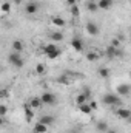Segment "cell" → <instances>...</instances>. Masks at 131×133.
Segmentation results:
<instances>
[{
    "label": "cell",
    "instance_id": "8d00e7d4",
    "mask_svg": "<svg viewBox=\"0 0 131 133\" xmlns=\"http://www.w3.org/2000/svg\"><path fill=\"white\" fill-rule=\"evenodd\" d=\"M12 2H14L16 5H22V3H23V0H12Z\"/></svg>",
    "mask_w": 131,
    "mask_h": 133
},
{
    "label": "cell",
    "instance_id": "f546056e",
    "mask_svg": "<svg viewBox=\"0 0 131 133\" xmlns=\"http://www.w3.org/2000/svg\"><path fill=\"white\" fill-rule=\"evenodd\" d=\"M82 93H83V95H85L86 98H90V96H91V88H90V87H83Z\"/></svg>",
    "mask_w": 131,
    "mask_h": 133
},
{
    "label": "cell",
    "instance_id": "d6986e66",
    "mask_svg": "<svg viewBox=\"0 0 131 133\" xmlns=\"http://www.w3.org/2000/svg\"><path fill=\"white\" fill-rule=\"evenodd\" d=\"M39 122H42V124H45V125H48V127H49V125H53V124H54V118H53V116H42Z\"/></svg>",
    "mask_w": 131,
    "mask_h": 133
},
{
    "label": "cell",
    "instance_id": "3957f363",
    "mask_svg": "<svg viewBox=\"0 0 131 133\" xmlns=\"http://www.w3.org/2000/svg\"><path fill=\"white\" fill-rule=\"evenodd\" d=\"M40 101H42V104H45V105H56L57 96L53 95V93H43V95L40 96Z\"/></svg>",
    "mask_w": 131,
    "mask_h": 133
},
{
    "label": "cell",
    "instance_id": "484cf974",
    "mask_svg": "<svg viewBox=\"0 0 131 133\" xmlns=\"http://www.w3.org/2000/svg\"><path fill=\"white\" fill-rule=\"evenodd\" d=\"M0 9H2L5 14H9V11H11V3H8V2H3V3L0 5Z\"/></svg>",
    "mask_w": 131,
    "mask_h": 133
},
{
    "label": "cell",
    "instance_id": "277c9868",
    "mask_svg": "<svg viewBox=\"0 0 131 133\" xmlns=\"http://www.w3.org/2000/svg\"><path fill=\"white\" fill-rule=\"evenodd\" d=\"M116 91H117V95L119 96H128L131 91V87L130 84H119L117 85V88H116Z\"/></svg>",
    "mask_w": 131,
    "mask_h": 133
},
{
    "label": "cell",
    "instance_id": "4fadbf2b",
    "mask_svg": "<svg viewBox=\"0 0 131 133\" xmlns=\"http://www.w3.org/2000/svg\"><path fill=\"white\" fill-rule=\"evenodd\" d=\"M23 48H25V45H23V42H22V40H19V39L12 40V50H14L16 53H22V51H23Z\"/></svg>",
    "mask_w": 131,
    "mask_h": 133
},
{
    "label": "cell",
    "instance_id": "836d02e7",
    "mask_svg": "<svg viewBox=\"0 0 131 133\" xmlns=\"http://www.w3.org/2000/svg\"><path fill=\"white\" fill-rule=\"evenodd\" d=\"M6 96H8L6 90H0V98H6Z\"/></svg>",
    "mask_w": 131,
    "mask_h": 133
},
{
    "label": "cell",
    "instance_id": "7c38bea8",
    "mask_svg": "<svg viewBox=\"0 0 131 133\" xmlns=\"http://www.w3.org/2000/svg\"><path fill=\"white\" fill-rule=\"evenodd\" d=\"M46 132H48V125H45L42 122H35V125H34V129H33V133H46Z\"/></svg>",
    "mask_w": 131,
    "mask_h": 133
},
{
    "label": "cell",
    "instance_id": "9c48e42d",
    "mask_svg": "<svg viewBox=\"0 0 131 133\" xmlns=\"http://www.w3.org/2000/svg\"><path fill=\"white\" fill-rule=\"evenodd\" d=\"M116 115H117L120 119H130L131 111L128 110V108H122V107H119V108L116 110Z\"/></svg>",
    "mask_w": 131,
    "mask_h": 133
},
{
    "label": "cell",
    "instance_id": "2e32d148",
    "mask_svg": "<svg viewBox=\"0 0 131 133\" xmlns=\"http://www.w3.org/2000/svg\"><path fill=\"white\" fill-rule=\"evenodd\" d=\"M110 74H111L110 68H106V66H100V68H99V76H100L102 79H108Z\"/></svg>",
    "mask_w": 131,
    "mask_h": 133
},
{
    "label": "cell",
    "instance_id": "cb8c5ba5",
    "mask_svg": "<svg viewBox=\"0 0 131 133\" xmlns=\"http://www.w3.org/2000/svg\"><path fill=\"white\" fill-rule=\"evenodd\" d=\"M86 101H88V98H86L83 93H80V95L76 96V104H77V105H80V104H86Z\"/></svg>",
    "mask_w": 131,
    "mask_h": 133
},
{
    "label": "cell",
    "instance_id": "4dcf8cb0",
    "mask_svg": "<svg viewBox=\"0 0 131 133\" xmlns=\"http://www.w3.org/2000/svg\"><path fill=\"white\" fill-rule=\"evenodd\" d=\"M119 45H120V40H119L117 37L111 40V46H114V48H119Z\"/></svg>",
    "mask_w": 131,
    "mask_h": 133
},
{
    "label": "cell",
    "instance_id": "7a4b0ae2",
    "mask_svg": "<svg viewBox=\"0 0 131 133\" xmlns=\"http://www.w3.org/2000/svg\"><path fill=\"white\" fill-rule=\"evenodd\" d=\"M102 101H103V104H106V105H119V107H120V104H122V101H120V98H119L117 95H105V96L102 98Z\"/></svg>",
    "mask_w": 131,
    "mask_h": 133
},
{
    "label": "cell",
    "instance_id": "5b68a950",
    "mask_svg": "<svg viewBox=\"0 0 131 133\" xmlns=\"http://www.w3.org/2000/svg\"><path fill=\"white\" fill-rule=\"evenodd\" d=\"M85 30H86V33L90 34V36H97V34L100 33L99 25L97 23H94V22H88L86 26H85Z\"/></svg>",
    "mask_w": 131,
    "mask_h": 133
},
{
    "label": "cell",
    "instance_id": "e575fe53",
    "mask_svg": "<svg viewBox=\"0 0 131 133\" xmlns=\"http://www.w3.org/2000/svg\"><path fill=\"white\" fill-rule=\"evenodd\" d=\"M66 3H68L69 6H72V5H76V3H77V0H66Z\"/></svg>",
    "mask_w": 131,
    "mask_h": 133
},
{
    "label": "cell",
    "instance_id": "d4e9b609",
    "mask_svg": "<svg viewBox=\"0 0 131 133\" xmlns=\"http://www.w3.org/2000/svg\"><path fill=\"white\" fill-rule=\"evenodd\" d=\"M106 57H110V59H114V57H116V48H114V46L110 45V46L106 48Z\"/></svg>",
    "mask_w": 131,
    "mask_h": 133
},
{
    "label": "cell",
    "instance_id": "ffe728a7",
    "mask_svg": "<svg viewBox=\"0 0 131 133\" xmlns=\"http://www.w3.org/2000/svg\"><path fill=\"white\" fill-rule=\"evenodd\" d=\"M57 82H59V84H62V85H69V84H71V79H69V76L62 74V76H59V77H57Z\"/></svg>",
    "mask_w": 131,
    "mask_h": 133
},
{
    "label": "cell",
    "instance_id": "8992f818",
    "mask_svg": "<svg viewBox=\"0 0 131 133\" xmlns=\"http://www.w3.org/2000/svg\"><path fill=\"white\" fill-rule=\"evenodd\" d=\"M39 11V3L37 2H30L26 6H25V12L26 14H30V16H33Z\"/></svg>",
    "mask_w": 131,
    "mask_h": 133
},
{
    "label": "cell",
    "instance_id": "30bf717a",
    "mask_svg": "<svg viewBox=\"0 0 131 133\" xmlns=\"http://www.w3.org/2000/svg\"><path fill=\"white\" fill-rule=\"evenodd\" d=\"M51 23L54 25V26H57V28H63L66 25L65 19L63 17H59V16H54V17H51Z\"/></svg>",
    "mask_w": 131,
    "mask_h": 133
},
{
    "label": "cell",
    "instance_id": "83f0119b",
    "mask_svg": "<svg viewBox=\"0 0 131 133\" xmlns=\"http://www.w3.org/2000/svg\"><path fill=\"white\" fill-rule=\"evenodd\" d=\"M97 54L96 53H93V51H90V53H86V59L90 61V62H94V61H97Z\"/></svg>",
    "mask_w": 131,
    "mask_h": 133
},
{
    "label": "cell",
    "instance_id": "ac0fdd59",
    "mask_svg": "<svg viewBox=\"0 0 131 133\" xmlns=\"http://www.w3.org/2000/svg\"><path fill=\"white\" fill-rule=\"evenodd\" d=\"M28 105H30L33 110H35V108H39V107L42 105V101H40V98H37V96H35V98H31V101L28 102Z\"/></svg>",
    "mask_w": 131,
    "mask_h": 133
},
{
    "label": "cell",
    "instance_id": "8fae6325",
    "mask_svg": "<svg viewBox=\"0 0 131 133\" xmlns=\"http://www.w3.org/2000/svg\"><path fill=\"white\" fill-rule=\"evenodd\" d=\"M33 118H34V110L28 104H25V121L30 124V122H33Z\"/></svg>",
    "mask_w": 131,
    "mask_h": 133
},
{
    "label": "cell",
    "instance_id": "4316f807",
    "mask_svg": "<svg viewBox=\"0 0 131 133\" xmlns=\"http://www.w3.org/2000/svg\"><path fill=\"white\" fill-rule=\"evenodd\" d=\"M45 71H46V68H45L43 64H37L35 65V73L37 74H45Z\"/></svg>",
    "mask_w": 131,
    "mask_h": 133
},
{
    "label": "cell",
    "instance_id": "ba28073f",
    "mask_svg": "<svg viewBox=\"0 0 131 133\" xmlns=\"http://www.w3.org/2000/svg\"><path fill=\"white\" fill-rule=\"evenodd\" d=\"M57 51H60V48H59L56 43H48V45L43 46V53H45L46 56H49V54H53V53H57Z\"/></svg>",
    "mask_w": 131,
    "mask_h": 133
},
{
    "label": "cell",
    "instance_id": "7402d4cb",
    "mask_svg": "<svg viewBox=\"0 0 131 133\" xmlns=\"http://www.w3.org/2000/svg\"><path fill=\"white\" fill-rule=\"evenodd\" d=\"M86 9H88L90 12H96V11L99 9L97 2H88V3H86Z\"/></svg>",
    "mask_w": 131,
    "mask_h": 133
},
{
    "label": "cell",
    "instance_id": "52a82bcc",
    "mask_svg": "<svg viewBox=\"0 0 131 133\" xmlns=\"http://www.w3.org/2000/svg\"><path fill=\"white\" fill-rule=\"evenodd\" d=\"M71 46H72L74 51H77V53H82V51H83V42H82L79 37H74V39L71 40Z\"/></svg>",
    "mask_w": 131,
    "mask_h": 133
},
{
    "label": "cell",
    "instance_id": "5bb4252c",
    "mask_svg": "<svg viewBox=\"0 0 131 133\" xmlns=\"http://www.w3.org/2000/svg\"><path fill=\"white\" fill-rule=\"evenodd\" d=\"M113 0H99L97 2V6L99 9H110L111 6H113Z\"/></svg>",
    "mask_w": 131,
    "mask_h": 133
},
{
    "label": "cell",
    "instance_id": "d590c367",
    "mask_svg": "<svg viewBox=\"0 0 131 133\" xmlns=\"http://www.w3.org/2000/svg\"><path fill=\"white\" fill-rule=\"evenodd\" d=\"M3 125H5V118L0 116V127H3Z\"/></svg>",
    "mask_w": 131,
    "mask_h": 133
},
{
    "label": "cell",
    "instance_id": "9a60e30c",
    "mask_svg": "<svg viewBox=\"0 0 131 133\" xmlns=\"http://www.w3.org/2000/svg\"><path fill=\"white\" fill-rule=\"evenodd\" d=\"M96 130L100 133H106L108 132V122L106 121H99L96 124Z\"/></svg>",
    "mask_w": 131,
    "mask_h": 133
},
{
    "label": "cell",
    "instance_id": "f1b7e54d",
    "mask_svg": "<svg viewBox=\"0 0 131 133\" xmlns=\"http://www.w3.org/2000/svg\"><path fill=\"white\" fill-rule=\"evenodd\" d=\"M6 115H8V107L2 104V105H0V116H3V118H5Z\"/></svg>",
    "mask_w": 131,
    "mask_h": 133
},
{
    "label": "cell",
    "instance_id": "6da1fadb",
    "mask_svg": "<svg viewBox=\"0 0 131 133\" xmlns=\"http://www.w3.org/2000/svg\"><path fill=\"white\" fill-rule=\"evenodd\" d=\"M8 62L11 64V65H14L16 68H22L23 66V59L20 57V53H16V51H12L9 56H8Z\"/></svg>",
    "mask_w": 131,
    "mask_h": 133
},
{
    "label": "cell",
    "instance_id": "d6a6232c",
    "mask_svg": "<svg viewBox=\"0 0 131 133\" xmlns=\"http://www.w3.org/2000/svg\"><path fill=\"white\" fill-rule=\"evenodd\" d=\"M88 105H90V108H91V110H97V102H96V101H91Z\"/></svg>",
    "mask_w": 131,
    "mask_h": 133
},
{
    "label": "cell",
    "instance_id": "f35d334b",
    "mask_svg": "<svg viewBox=\"0 0 131 133\" xmlns=\"http://www.w3.org/2000/svg\"><path fill=\"white\" fill-rule=\"evenodd\" d=\"M88 2H96V0H88Z\"/></svg>",
    "mask_w": 131,
    "mask_h": 133
},
{
    "label": "cell",
    "instance_id": "1f68e13d",
    "mask_svg": "<svg viewBox=\"0 0 131 133\" xmlns=\"http://www.w3.org/2000/svg\"><path fill=\"white\" fill-rule=\"evenodd\" d=\"M60 54H62V50H60V51H57V53H53V54H49L48 57H49V59H57Z\"/></svg>",
    "mask_w": 131,
    "mask_h": 133
},
{
    "label": "cell",
    "instance_id": "603a6c76",
    "mask_svg": "<svg viewBox=\"0 0 131 133\" xmlns=\"http://www.w3.org/2000/svg\"><path fill=\"white\" fill-rule=\"evenodd\" d=\"M69 12H71V16H72L74 19H77V17L80 16V11H79V6H77V5H72V6L69 8Z\"/></svg>",
    "mask_w": 131,
    "mask_h": 133
},
{
    "label": "cell",
    "instance_id": "44dd1931",
    "mask_svg": "<svg viewBox=\"0 0 131 133\" xmlns=\"http://www.w3.org/2000/svg\"><path fill=\"white\" fill-rule=\"evenodd\" d=\"M79 107V110H80V113H83V115H90L93 110L90 108V105L88 104H80V105H77Z\"/></svg>",
    "mask_w": 131,
    "mask_h": 133
},
{
    "label": "cell",
    "instance_id": "74e56055",
    "mask_svg": "<svg viewBox=\"0 0 131 133\" xmlns=\"http://www.w3.org/2000/svg\"><path fill=\"white\" fill-rule=\"evenodd\" d=\"M106 133H116V132H114V130H110V129H108V132H106Z\"/></svg>",
    "mask_w": 131,
    "mask_h": 133
},
{
    "label": "cell",
    "instance_id": "e0dca14e",
    "mask_svg": "<svg viewBox=\"0 0 131 133\" xmlns=\"http://www.w3.org/2000/svg\"><path fill=\"white\" fill-rule=\"evenodd\" d=\"M49 39H51L53 42H62V40H63V34L60 33V31H54V33L49 34Z\"/></svg>",
    "mask_w": 131,
    "mask_h": 133
}]
</instances>
